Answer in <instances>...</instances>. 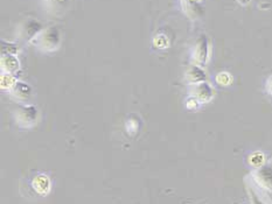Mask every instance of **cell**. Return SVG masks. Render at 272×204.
<instances>
[{
    "instance_id": "1",
    "label": "cell",
    "mask_w": 272,
    "mask_h": 204,
    "mask_svg": "<svg viewBox=\"0 0 272 204\" xmlns=\"http://www.w3.org/2000/svg\"><path fill=\"white\" fill-rule=\"evenodd\" d=\"M31 42L41 52L50 53L60 47L61 34L56 27H48L41 31Z\"/></svg>"
},
{
    "instance_id": "2",
    "label": "cell",
    "mask_w": 272,
    "mask_h": 204,
    "mask_svg": "<svg viewBox=\"0 0 272 204\" xmlns=\"http://www.w3.org/2000/svg\"><path fill=\"white\" fill-rule=\"evenodd\" d=\"M39 111L34 105H19L14 111L16 125L23 129H31L36 124Z\"/></svg>"
},
{
    "instance_id": "3",
    "label": "cell",
    "mask_w": 272,
    "mask_h": 204,
    "mask_svg": "<svg viewBox=\"0 0 272 204\" xmlns=\"http://www.w3.org/2000/svg\"><path fill=\"white\" fill-rule=\"evenodd\" d=\"M208 55H209V46H208L207 36L202 35L199 37L193 49V61L197 66L202 67L206 65Z\"/></svg>"
},
{
    "instance_id": "4",
    "label": "cell",
    "mask_w": 272,
    "mask_h": 204,
    "mask_svg": "<svg viewBox=\"0 0 272 204\" xmlns=\"http://www.w3.org/2000/svg\"><path fill=\"white\" fill-rule=\"evenodd\" d=\"M192 97L197 98L200 103H208L214 97V89L207 82H201L194 84L192 90Z\"/></svg>"
},
{
    "instance_id": "5",
    "label": "cell",
    "mask_w": 272,
    "mask_h": 204,
    "mask_svg": "<svg viewBox=\"0 0 272 204\" xmlns=\"http://www.w3.org/2000/svg\"><path fill=\"white\" fill-rule=\"evenodd\" d=\"M41 32V25L36 20H27L19 28V35L21 39L33 40Z\"/></svg>"
},
{
    "instance_id": "6",
    "label": "cell",
    "mask_w": 272,
    "mask_h": 204,
    "mask_svg": "<svg viewBox=\"0 0 272 204\" xmlns=\"http://www.w3.org/2000/svg\"><path fill=\"white\" fill-rule=\"evenodd\" d=\"M11 96L19 101H26L32 95V89L26 83L15 82L14 86L10 89Z\"/></svg>"
},
{
    "instance_id": "7",
    "label": "cell",
    "mask_w": 272,
    "mask_h": 204,
    "mask_svg": "<svg viewBox=\"0 0 272 204\" xmlns=\"http://www.w3.org/2000/svg\"><path fill=\"white\" fill-rule=\"evenodd\" d=\"M186 79L187 82H189L194 86V84L205 82L206 74L199 66H192L188 70H187Z\"/></svg>"
},
{
    "instance_id": "8",
    "label": "cell",
    "mask_w": 272,
    "mask_h": 204,
    "mask_svg": "<svg viewBox=\"0 0 272 204\" xmlns=\"http://www.w3.org/2000/svg\"><path fill=\"white\" fill-rule=\"evenodd\" d=\"M19 68V62L16 57L12 56L10 54H3V57H2V69H3V73H6V74H12L14 73V71Z\"/></svg>"
},
{
    "instance_id": "9",
    "label": "cell",
    "mask_w": 272,
    "mask_h": 204,
    "mask_svg": "<svg viewBox=\"0 0 272 204\" xmlns=\"http://www.w3.org/2000/svg\"><path fill=\"white\" fill-rule=\"evenodd\" d=\"M33 187L39 194H42V195L48 194V191L50 189V181H49L48 176H46V175L36 176L33 180Z\"/></svg>"
},
{
    "instance_id": "10",
    "label": "cell",
    "mask_w": 272,
    "mask_h": 204,
    "mask_svg": "<svg viewBox=\"0 0 272 204\" xmlns=\"http://www.w3.org/2000/svg\"><path fill=\"white\" fill-rule=\"evenodd\" d=\"M68 3H69V0H44L47 11L53 14H57L62 12L67 7Z\"/></svg>"
},
{
    "instance_id": "11",
    "label": "cell",
    "mask_w": 272,
    "mask_h": 204,
    "mask_svg": "<svg viewBox=\"0 0 272 204\" xmlns=\"http://www.w3.org/2000/svg\"><path fill=\"white\" fill-rule=\"evenodd\" d=\"M215 80L221 87H229L232 83V76L229 73H220L216 75Z\"/></svg>"
},
{
    "instance_id": "12",
    "label": "cell",
    "mask_w": 272,
    "mask_h": 204,
    "mask_svg": "<svg viewBox=\"0 0 272 204\" xmlns=\"http://www.w3.org/2000/svg\"><path fill=\"white\" fill-rule=\"evenodd\" d=\"M263 154L261 153H255V154L251 156V159H250V162H251L252 166H259L262 165L263 162Z\"/></svg>"
},
{
    "instance_id": "13",
    "label": "cell",
    "mask_w": 272,
    "mask_h": 204,
    "mask_svg": "<svg viewBox=\"0 0 272 204\" xmlns=\"http://www.w3.org/2000/svg\"><path fill=\"white\" fill-rule=\"evenodd\" d=\"M265 90L272 97V75L269 76V78L266 79V82H265Z\"/></svg>"
}]
</instances>
